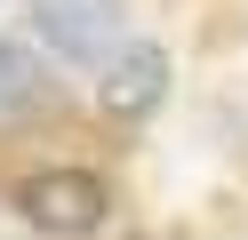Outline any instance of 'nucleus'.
Returning a JSON list of instances; mask_svg holds the SVG:
<instances>
[{"instance_id":"f257e3e1","label":"nucleus","mask_w":248,"mask_h":240,"mask_svg":"<svg viewBox=\"0 0 248 240\" xmlns=\"http://www.w3.org/2000/svg\"><path fill=\"white\" fill-rule=\"evenodd\" d=\"M16 216L32 224V232L72 240V232H96V224L112 216V192H104V176H88V168H40V176L16 184Z\"/></svg>"},{"instance_id":"f03ea898","label":"nucleus","mask_w":248,"mask_h":240,"mask_svg":"<svg viewBox=\"0 0 248 240\" xmlns=\"http://www.w3.org/2000/svg\"><path fill=\"white\" fill-rule=\"evenodd\" d=\"M24 16H32V40L56 48V56H72V64L112 56V48H120V24H128L120 0H32Z\"/></svg>"},{"instance_id":"7ed1b4c3","label":"nucleus","mask_w":248,"mask_h":240,"mask_svg":"<svg viewBox=\"0 0 248 240\" xmlns=\"http://www.w3.org/2000/svg\"><path fill=\"white\" fill-rule=\"evenodd\" d=\"M160 96H168V56L152 40L120 48V56L104 64V80H96V104L112 112V120H144V112H160Z\"/></svg>"},{"instance_id":"20e7f679","label":"nucleus","mask_w":248,"mask_h":240,"mask_svg":"<svg viewBox=\"0 0 248 240\" xmlns=\"http://www.w3.org/2000/svg\"><path fill=\"white\" fill-rule=\"evenodd\" d=\"M128 240H152V232H128Z\"/></svg>"}]
</instances>
